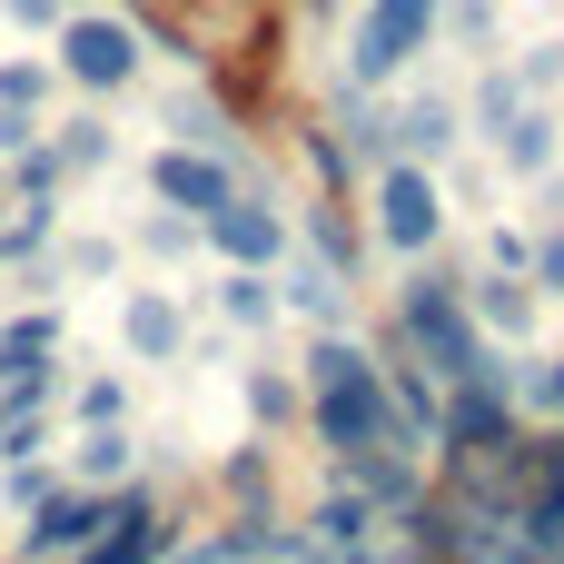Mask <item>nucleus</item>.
<instances>
[{"instance_id": "2", "label": "nucleus", "mask_w": 564, "mask_h": 564, "mask_svg": "<svg viewBox=\"0 0 564 564\" xmlns=\"http://www.w3.org/2000/svg\"><path fill=\"white\" fill-rule=\"evenodd\" d=\"M436 10L446 0H367V20H357V89H377V79H397L426 40H436Z\"/></svg>"}, {"instance_id": "6", "label": "nucleus", "mask_w": 564, "mask_h": 564, "mask_svg": "<svg viewBox=\"0 0 564 564\" xmlns=\"http://www.w3.org/2000/svg\"><path fill=\"white\" fill-rule=\"evenodd\" d=\"M208 238H218V248H228L238 268H268V258L288 248V228H278V208H258V198H238V188H228V198L208 208Z\"/></svg>"}, {"instance_id": "12", "label": "nucleus", "mask_w": 564, "mask_h": 564, "mask_svg": "<svg viewBox=\"0 0 564 564\" xmlns=\"http://www.w3.org/2000/svg\"><path fill=\"white\" fill-rule=\"evenodd\" d=\"M50 337H59L50 317H20V327H0V387H10V377H30V367L50 357Z\"/></svg>"}, {"instance_id": "26", "label": "nucleus", "mask_w": 564, "mask_h": 564, "mask_svg": "<svg viewBox=\"0 0 564 564\" xmlns=\"http://www.w3.org/2000/svg\"><path fill=\"white\" fill-rule=\"evenodd\" d=\"M545 397H555V406H564V367H555V377H545Z\"/></svg>"}, {"instance_id": "19", "label": "nucleus", "mask_w": 564, "mask_h": 564, "mask_svg": "<svg viewBox=\"0 0 564 564\" xmlns=\"http://www.w3.org/2000/svg\"><path fill=\"white\" fill-rule=\"evenodd\" d=\"M40 238H50V208H30V218H20V228H0V258H30V248H40Z\"/></svg>"}, {"instance_id": "1", "label": "nucleus", "mask_w": 564, "mask_h": 564, "mask_svg": "<svg viewBox=\"0 0 564 564\" xmlns=\"http://www.w3.org/2000/svg\"><path fill=\"white\" fill-rule=\"evenodd\" d=\"M307 397H317V436L337 446V456H357V446H397V397H387V377L357 357V347H317L307 357Z\"/></svg>"}, {"instance_id": "8", "label": "nucleus", "mask_w": 564, "mask_h": 564, "mask_svg": "<svg viewBox=\"0 0 564 564\" xmlns=\"http://www.w3.org/2000/svg\"><path fill=\"white\" fill-rule=\"evenodd\" d=\"M109 525L99 496H40V525H30V555H79L89 535Z\"/></svg>"}, {"instance_id": "11", "label": "nucleus", "mask_w": 564, "mask_h": 564, "mask_svg": "<svg viewBox=\"0 0 564 564\" xmlns=\"http://www.w3.org/2000/svg\"><path fill=\"white\" fill-rule=\"evenodd\" d=\"M129 347H139V357H178V307H169L159 288L129 297Z\"/></svg>"}, {"instance_id": "25", "label": "nucleus", "mask_w": 564, "mask_h": 564, "mask_svg": "<svg viewBox=\"0 0 564 564\" xmlns=\"http://www.w3.org/2000/svg\"><path fill=\"white\" fill-rule=\"evenodd\" d=\"M10 20H30V30H40V20H59V0H10Z\"/></svg>"}, {"instance_id": "9", "label": "nucleus", "mask_w": 564, "mask_h": 564, "mask_svg": "<svg viewBox=\"0 0 564 564\" xmlns=\"http://www.w3.org/2000/svg\"><path fill=\"white\" fill-rule=\"evenodd\" d=\"M159 198H169V208H188V218H208V208L228 198V169H218V159H198V149H169V159H159Z\"/></svg>"}, {"instance_id": "18", "label": "nucleus", "mask_w": 564, "mask_h": 564, "mask_svg": "<svg viewBox=\"0 0 564 564\" xmlns=\"http://www.w3.org/2000/svg\"><path fill=\"white\" fill-rule=\"evenodd\" d=\"M79 466H89V476H119V466H129V446H119V426H99V436H89V456H79Z\"/></svg>"}, {"instance_id": "23", "label": "nucleus", "mask_w": 564, "mask_h": 564, "mask_svg": "<svg viewBox=\"0 0 564 564\" xmlns=\"http://www.w3.org/2000/svg\"><path fill=\"white\" fill-rule=\"evenodd\" d=\"M248 406H258V416H288V406H297V387H278V377H258V387H248Z\"/></svg>"}, {"instance_id": "13", "label": "nucleus", "mask_w": 564, "mask_h": 564, "mask_svg": "<svg viewBox=\"0 0 564 564\" xmlns=\"http://www.w3.org/2000/svg\"><path fill=\"white\" fill-rule=\"evenodd\" d=\"M397 139H406V149H426V159H436V149H446V139H456V109H446V99H416V109H406V119H397Z\"/></svg>"}, {"instance_id": "7", "label": "nucleus", "mask_w": 564, "mask_h": 564, "mask_svg": "<svg viewBox=\"0 0 564 564\" xmlns=\"http://www.w3.org/2000/svg\"><path fill=\"white\" fill-rule=\"evenodd\" d=\"M456 387H466V397H456V406L436 416V426H446V446H456V456H486V446H516V436H506V397L486 387V367H476V377H456Z\"/></svg>"}, {"instance_id": "4", "label": "nucleus", "mask_w": 564, "mask_h": 564, "mask_svg": "<svg viewBox=\"0 0 564 564\" xmlns=\"http://www.w3.org/2000/svg\"><path fill=\"white\" fill-rule=\"evenodd\" d=\"M436 218H446V208H436V178H426L416 159H397L387 188H377V238H387V248H426Z\"/></svg>"}, {"instance_id": "20", "label": "nucleus", "mask_w": 564, "mask_h": 564, "mask_svg": "<svg viewBox=\"0 0 564 564\" xmlns=\"http://www.w3.org/2000/svg\"><path fill=\"white\" fill-rule=\"evenodd\" d=\"M486 317H496V327L516 337V327H525V288H486Z\"/></svg>"}, {"instance_id": "16", "label": "nucleus", "mask_w": 564, "mask_h": 564, "mask_svg": "<svg viewBox=\"0 0 564 564\" xmlns=\"http://www.w3.org/2000/svg\"><path fill=\"white\" fill-rule=\"evenodd\" d=\"M317 535H327V545H357V535H367V506H357V496H347V506H327V516H317Z\"/></svg>"}, {"instance_id": "10", "label": "nucleus", "mask_w": 564, "mask_h": 564, "mask_svg": "<svg viewBox=\"0 0 564 564\" xmlns=\"http://www.w3.org/2000/svg\"><path fill=\"white\" fill-rule=\"evenodd\" d=\"M496 139H506V169H516V178H545V159H555V119L516 109V119H496Z\"/></svg>"}, {"instance_id": "22", "label": "nucleus", "mask_w": 564, "mask_h": 564, "mask_svg": "<svg viewBox=\"0 0 564 564\" xmlns=\"http://www.w3.org/2000/svg\"><path fill=\"white\" fill-rule=\"evenodd\" d=\"M297 307H317V317H327V307H337V278H327V268H307V278H297Z\"/></svg>"}, {"instance_id": "3", "label": "nucleus", "mask_w": 564, "mask_h": 564, "mask_svg": "<svg viewBox=\"0 0 564 564\" xmlns=\"http://www.w3.org/2000/svg\"><path fill=\"white\" fill-rule=\"evenodd\" d=\"M406 337L436 357V377H476V367H486V347H476L466 307H456L446 288H426V278H416V297H406Z\"/></svg>"}, {"instance_id": "14", "label": "nucleus", "mask_w": 564, "mask_h": 564, "mask_svg": "<svg viewBox=\"0 0 564 564\" xmlns=\"http://www.w3.org/2000/svg\"><path fill=\"white\" fill-rule=\"evenodd\" d=\"M228 317H238V327L278 317V288H268V268H238V278H228Z\"/></svg>"}, {"instance_id": "17", "label": "nucleus", "mask_w": 564, "mask_h": 564, "mask_svg": "<svg viewBox=\"0 0 564 564\" xmlns=\"http://www.w3.org/2000/svg\"><path fill=\"white\" fill-rule=\"evenodd\" d=\"M40 89H50V79H40L30 59H0V99H20V109H40Z\"/></svg>"}, {"instance_id": "21", "label": "nucleus", "mask_w": 564, "mask_h": 564, "mask_svg": "<svg viewBox=\"0 0 564 564\" xmlns=\"http://www.w3.org/2000/svg\"><path fill=\"white\" fill-rule=\"evenodd\" d=\"M79 416H89V426H119V387H109V377H99V387H79Z\"/></svg>"}, {"instance_id": "15", "label": "nucleus", "mask_w": 564, "mask_h": 564, "mask_svg": "<svg viewBox=\"0 0 564 564\" xmlns=\"http://www.w3.org/2000/svg\"><path fill=\"white\" fill-rule=\"evenodd\" d=\"M40 139V109H20V99H0V159H20Z\"/></svg>"}, {"instance_id": "5", "label": "nucleus", "mask_w": 564, "mask_h": 564, "mask_svg": "<svg viewBox=\"0 0 564 564\" xmlns=\"http://www.w3.org/2000/svg\"><path fill=\"white\" fill-rule=\"evenodd\" d=\"M59 50H69V79H79V89H119V79L139 69V40H129L119 20H69Z\"/></svg>"}, {"instance_id": "24", "label": "nucleus", "mask_w": 564, "mask_h": 564, "mask_svg": "<svg viewBox=\"0 0 564 564\" xmlns=\"http://www.w3.org/2000/svg\"><path fill=\"white\" fill-rule=\"evenodd\" d=\"M535 278H545V288H564V228L545 238V248H535Z\"/></svg>"}]
</instances>
